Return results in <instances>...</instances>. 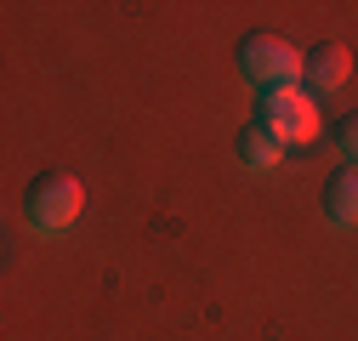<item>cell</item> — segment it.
<instances>
[{
    "instance_id": "cell-5",
    "label": "cell",
    "mask_w": 358,
    "mask_h": 341,
    "mask_svg": "<svg viewBox=\"0 0 358 341\" xmlns=\"http://www.w3.org/2000/svg\"><path fill=\"white\" fill-rule=\"evenodd\" d=\"M324 210L336 228H358V165H341L330 188H324Z\"/></svg>"
},
{
    "instance_id": "cell-3",
    "label": "cell",
    "mask_w": 358,
    "mask_h": 341,
    "mask_svg": "<svg viewBox=\"0 0 358 341\" xmlns=\"http://www.w3.org/2000/svg\"><path fill=\"white\" fill-rule=\"evenodd\" d=\"M262 131H273L285 148L290 143H313V131H319V108L307 103L301 85H285V92H262Z\"/></svg>"
},
{
    "instance_id": "cell-6",
    "label": "cell",
    "mask_w": 358,
    "mask_h": 341,
    "mask_svg": "<svg viewBox=\"0 0 358 341\" xmlns=\"http://www.w3.org/2000/svg\"><path fill=\"white\" fill-rule=\"evenodd\" d=\"M239 159H245L250 170H273V165L285 159V143H279L273 131H262V125H250V131L239 137Z\"/></svg>"
},
{
    "instance_id": "cell-7",
    "label": "cell",
    "mask_w": 358,
    "mask_h": 341,
    "mask_svg": "<svg viewBox=\"0 0 358 341\" xmlns=\"http://www.w3.org/2000/svg\"><path fill=\"white\" fill-rule=\"evenodd\" d=\"M336 143H341L347 165H358V114H352V119H341V131H336Z\"/></svg>"
},
{
    "instance_id": "cell-4",
    "label": "cell",
    "mask_w": 358,
    "mask_h": 341,
    "mask_svg": "<svg viewBox=\"0 0 358 341\" xmlns=\"http://www.w3.org/2000/svg\"><path fill=\"white\" fill-rule=\"evenodd\" d=\"M347 74H352V52L341 46V40H324V46H313V52H307V68H301L307 92H319V97L341 92Z\"/></svg>"
},
{
    "instance_id": "cell-2",
    "label": "cell",
    "mask_w": 358,
    "mask_h": 341,
    "mask_svg": "<svg viewBox=\"0 0 358 341\" xmlns=\"http://www.w3.org/2000/svg\"><path fill=\"white\" fill-rule=\"evenodd\" d=\"M239 68L250 85H262V92H285V85L301 80L307 57L290 46V40L279 34H245V46H239Z\"/></svg>"
},
{
    "instance_id": "cell-1",
    "label": "cell",
    "mask_w": 358,
    "mask_h": 341,
    "mask_svg": "<svg viewBox=\"0 0 358 341\" xmlns=\"http://www.w3.org/2000/svg\"><path fill=\"white\" fill-rule=\"evenodd\" d=\"M80 210H85V188L69 177V170H46V177H34L29 194H23V217H29V228H40V233L74 228Z\"/></svg>"
}]
</instances>
